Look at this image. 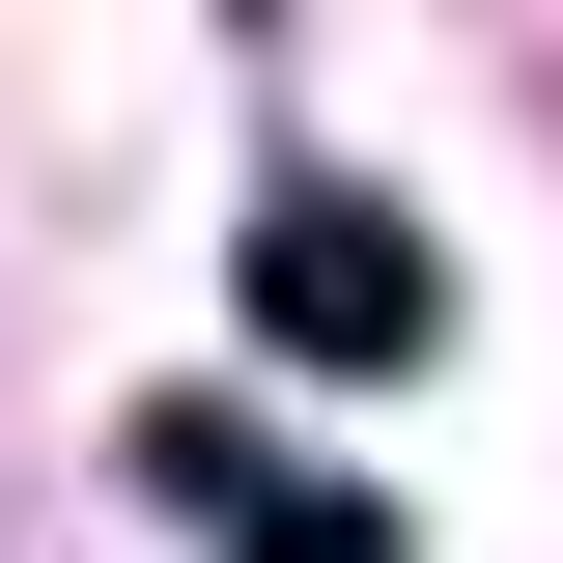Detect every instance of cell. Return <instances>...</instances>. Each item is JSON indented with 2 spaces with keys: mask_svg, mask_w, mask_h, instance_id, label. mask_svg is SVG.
<instances>
[{
  "mask_svg": "<svg viewBox=\"0 0 563 563\" xmlns=\"http://www.w3.org/2000/svg\"><path fill=\"white\" fill-rule=\"evenodd\" d=\"M225 563H395V507H310V479H254V507H225Z\"/></svg>",
  "mask_w": 563,
  "mask_h": 563,
  "instance_id": "7a4b0ae2",
  "label": "cell"
},
{
  "mask_svg": "<svg viewBox=\"0 0 563 563\" xmlns=\"http://www.w3.org/2000/svg\"><path fill=\"white\" fill-rule=\"evenodd\" d=\"M422 310H451V282H422L395 198H339V169L254 198V339H282V366H422Z\"/></svg>",
  "mask_w": 563,
  "mask_h": 563,
  "instance_id": "6da1fadb",
  "label": "cell"
}]
</instances>
